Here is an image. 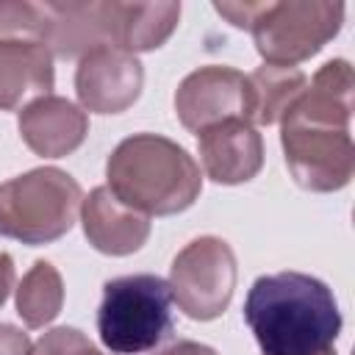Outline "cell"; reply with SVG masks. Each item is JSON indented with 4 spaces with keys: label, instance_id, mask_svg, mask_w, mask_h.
<instances>
[{
    "label": "cell",
    "instance_id": "cell-9",
    "mask_svg": "<svg viewBox=\"0 0 355 355\" xmlns=\"http://www.w3.org/2000/svg\"><path fill=\"white\" fill-rule=\"evenodd\" d=\"M144 86L141 61L122 47H97L78 58L75 94L83 111L92 114H122L128 111Z\"/></svg>",
    "mask_w": 355,
    "mask_h": 355
},
{
    "label": "cell",
    "instance_id": "cell-19",
    "mask_svg": "<svg viewBox=\"0 0 355 355\" xmlns=\"http://www.w3.org/2000/svg\"><path fill=\"white\" fill-rule=\"evenodd\" d=\"M0 355H33V344L28 333H22L8 322H0Z\"/></svg>",
    "mask_w": 355,
    "mask_h": 355
},
{
    "label": "cell",
    "instance_id": "cell-13",
    "mask_svg": "<svg viewBox=\"0 0 355 355\" xmlns=\"http://www.w3.org/2000/svg\"><path fill=\"white\" fill-rule=\"evenodd\" d=\"M53 83V53L42 42L0 39V111H14L28 97L50 94Z\"/></svg>",
    "mask_w": 355,
    "mask_h": 355
},
{
    "label": "cell",
    "instance_id": "cell-20",
    "mask_svg": "<svg viewBox=\"0 0 355 355\" xmlns=\"http://www.w3.org/2000/svg\"><path fill=\"white\" fill-rule=\"evenodd\" d=\"M158 355H219L214 347H208V344H200V341H189V338H183V341H175V344H169L166 349H161Z\"/></svg>",
    "mask_w": 355,
    "mask_h": 355
},
{
    "label": "cell",
    "instance_id": "cell-11",
    "mask_svg": "<svg viewBox=\"0 0 355 355\" xmlns=\"http://www.w3.org/2000/svg\"><path fill=\"white\" fill-rule=\"evenodd\" d=\"M17 128L31 153L42 158H64L86 141L89 116L67 97L42 94L22 105Z\"/></svg>",
    "mask_w": 355,
    "mask_h": 355
},
{
    "label": "cell",
    "instance_id": "cell-18",
    "mask_svg": "<svg viewBox=\"0 0 355 355\" xmlns=\"http://www.w3.org/2000/svg\"><path fill=\"white\" fill-rule=\"evenodd\" d=\"M33 355H103V352L78 327H53L36 341Z\"/></svg>",
    "mask_w": 355,
    "mask_h": 355
},
{
    "label": "cell",
    "instance_id": "cell-2",
    "mask_svg": "<svg viewBox=\"0 0 355 355\" xmlns=\"http://www.w3.org/2000/svg\"><path fill=\"white\" fill-rule=\"evenodd\" d=\"M111 194L144 214L172 216L191 208L202 191L197 161L178 141L158 133H133L122 139L105 161Z\"/></svg>",
    "mask_w": 355,
    "mask_h": 355
},
{
    "label": "cell",
    "instance_id": "cell-17",
    "mask_svg": "<svg viewBox=\"0 0 355 355\" xmlns=\"http://www.w3.org/2000/svg\"><path fill=\"white\" fill-rule=\"evenodd\" d=\"M44 3L0 0V39H42Z\"/></svg>",
    "mask_w": 355,
    "mask_h": 355
},
{
    "label": "cell",
    "instance_id": "cell-5",
    "mask_svg": "<svg viewBox=\"0 0 355 355\" xmlns=\"http://www.w3.org/2000/svg\"><path fill=\"white\" fill-rule=\"evenodd\" d=\"M344 11V3L330 0H266L255 6L247 31L263 64L297 67L338 36Z\"/></svg>",
    "mask_w": 355,
    "mask_h": 355
},
{
    "label": "cell",
    "instance_id": "cell-14",
    "mask_svg": "<svg viewBox=\"0 0 355 355\" xmlns=\"http://www.w3.org/2000/svg\"><path fill=\"white\" fill-rule=\"evenodd\" d=\"M105 17L111 25V47L128 53L158 50L178 28L180 3H119L105 0Z\"/></svg>",
    "mask_w": 355,
    "mask_h": 355
},
{
    "label": "cell",
    "instance_id": "cell-4",
    "mask_svg": "<svg viewBox=\"0 0 355 355\" xmlns=\"http://www.w3.org/2000/svg\"><path fill=\"white\" fill-rule=\"evenodd\" d=\"M83 205V191L58 166H36L0 183V236L31 247L67 236Z\"/></svg>",
    "mask_w": 355,
    "mask_h": 355
},
{
    "label": "cell",
    "instance_id": "cell-12",
    "mask_svg": "<svg viewBox=\"0 0 355 355\" xmlns=\"http://www.w3.org/2000/svg\"><path fill=\"white\" fill-rule=\"evenodd\" d=\"M83 233L103 255H133L150 239V216L122 205L108 186H94L80 205Z\"/></svg>",
    "mask_w": 355,
    "mask_h": 355
},
{
    "label": "cell",
    "instance_id": "cell-7",
    "mask_svg": "<svg viewBox=\"0 0 355 355\" xmlns=\"http://www.w3.org/2000/svg\"><path fill=\"white\" fill-rule=\"evenodd\" d=\"M286 166L297 186L308 191H338L355 175V144L349 128L316 125L286 114L280 119Z\"/></svg>",
    "mask_w": 355,
    "mask_h": 355
},
{
    "label": "cell",
    "instance_id": "cell-1",
    "mask_svg": "<svg viewBox=\"0 0 355 355\" xmlns=\"http://www.w3.org/2000/svg\"><path fill=\"white\" fill-rule=\"evenodd\" d=\"M261 355H336L341 311L333 288L305 272L261 275L244 300Z\"/></svg>",
    "mask_w": 355,
    "mask_h": 355
},
{
    "label": "cell",
    "instance_id": "cell-6",
    "mask_svg": "<svg viewBox=\"0 0 355 355\" xmlns=\"http://www.w3.org/2000/svg\"><path fill=\"white\" fill-rule=\"evenodd\" d=\"M169 291L178 308L194 322L222 316L236 288V255L219 236L189 241L169 266Z\"/></svg>",
    "mask_w": 355,
    "mask_h": 355
},
{
    "label": "cell",
    "instance_id": "cell-10",
    "mask_svg": "<svg viewBox=\"0 0 355 355\" xmlns=\"http://www.w3.org/2000/svg\"><path fill=\"white\" fill-rule=\"evenodd\" d=\"M205 175L222 186L252 180L263 166V139L247 119H222L197 133Z\"/></svg>",
    "mask_w": 355,
    "mask_h": 355
},
{
    "label": "cell",
    "instance_id": "cell-8",
    "mask_svg": "<svg viewBox=\"0 0 355 355\" xmlns=\"http://www.w3.org/2000/svg\"><path fill=\"white\" fill-rule=\"evenodd\" d=\"M175 114L180 125L200 133L222 119H247L252 114V92L244 72L208 64L189 72L175 92Z\"/></svg>",
    "mask_w": 355,
    "mask_h": 355
},
{
    "label": "cell",
    "instance_id": "cell-16",
    "mask_svg": "<svg viewBox=\"0 0 355 355\" xmlns=\"http://www.w3.org/2000/svg\"><path fill=\"white\" fill-rule=\"evenodd\" d=\"M64 308V280L50 261H36L17 286V313L25 327L50 324Z\"/></svg>",
    "mask_w": 355,
    "mask_h": 355
},
{
    "label": "cell",
    "instance_id": "cell-3",
    "mask_svg": "<svg viewBox=\"0 0 355 355\" xmlns=\"http://www.w3.org/2000/svg\"><path fill=\"white\" fill-rule=\"evenodd\" d=\"M172 291L158 275H125L103 286L97 333L111 355H144L172 338Z\"/></svg>",
    "mask_w": 355,
    "mask_h": 355
},
{
    "label": "cell",
    "instance_id": "cell-21",
    "mask_svg": "<svg viewBox=\"0 0 355 355\" xmlns=\"http://www.w3.org/2000/svg\"><path fill=\"white\" fill-rule=\"evenodd\" d=\"M14 277H17L14 258L8 252H0V308H3V302L8 300V294L14 288Z\"/></svg>",
    "mask_w": 355,
    "mask_h": 355
},
{
    "label": "cell",
    "instance_id": "cell-15",
    "mask_svg": "<svg viewBox=\"0 0 355 355\" xmlns=\"http://www.w3.org/2000/svg\"><path fill=\"white\" fill-rule=\"evenodd\" d=\"M252 92V125H275L283 119L288 105L302 94L308 86V75L297 67H275L263 64L247 75Z\"/></svg>",
    "mask_w": 355,
    "mask_h": 355
}]
</instances>
